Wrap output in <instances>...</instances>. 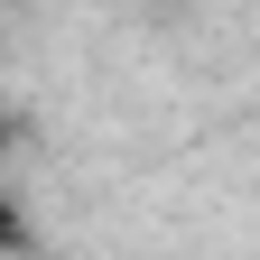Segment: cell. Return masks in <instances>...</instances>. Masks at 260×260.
Masks as SVG:
<instances>
[{
    "mask_svg": "<svg viewBox=\"0 0 260 260\" xmlns=\"http://www.w3.org/2000/svg\"><path fill=\"white\" fill-rule=\"evenodd\" d=\"M28 223H19V195H10V168H0V251H19Z\"/></svg>",
    "mask_w": 260,
    "mask_h": 260,
    "instance_id": "1",
    "label": "cell"
}]
</instances>
